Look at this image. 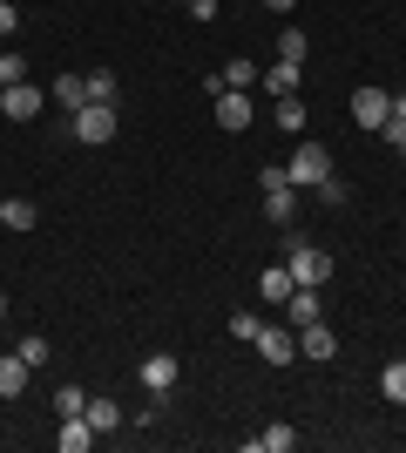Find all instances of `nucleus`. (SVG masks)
I'll return each instance as SVG.
<instances>
[{
	"label": "nucleus",
	"mask_w": 406,
	"mask_h": 453,
	"mask_svg": "<svg viewBox=\"0 0 406 453\" xmlns=\"http://www.w3.org/2000/svg\"><path fill=\"white\" fill-rule=\"evenodd\" d=\"M271 55H278V61H298V68H305V55H311L305 27H285V35H278V48H271Z\"/></svg>",
	"instance_id": "nucleus-23"
},
{
	"label": "nucleus",
	"mask_w": 406,
	"mask_h": 453,
	"mask_svg": "<svg viewBox=\"0 0 406 453\" xmlns=\"http://www.w3.org/2000/svg\"><path fill=\"white\" fill-rule=\"evenodd\" d=\"M379 393H387L393 406H406V359H387V365H379Z\"/></svg>",
	"instance_id": "nucleus-22"
},
{
	"label": "nucleus",
	"mask_w": 406,
	"mask_h": 453,
	"mask_svg": "<svg viewBox=\"0 0 406 453\" xmlns=\"http://www.w3.org/2000/svg\"><path fill=\"white\" fill-rule=\"evenodd\" d=\"M88 406V386H55V413H81Z\"/></svg>",
	"instance_id": "nucleus-29"
},
{
	"label": "nucleus",
	"mask_w": 406,
	"mask_h": 453,
	"mask_svg": "<svg viewBox=\"0 0 406 453\" xmlns=\"http://www.w3.org/2000/svg\"><path fill=\"white\" fill-rule=\"evenodd\" d=\"M217 75H224V88H257V75H264V68H257L251 55H231L224 68H217Z\"/></svg>",
	"instance_id": "nucleus-19"
},
{
	"label": "nucleus",
	"mask_w": 406,
	"mask_h": 453,
	"mask_svg": "<svg viewBox=\"0 0 406 453\" xmlns=\"http://www.w3.org/2000/svg\"><path fill=\"white\" fill-rule=\"evenodd\" d=\"M211 115H217V129H224V135H244V129H251V115H257V95L251 88H224V95H211Z\"/></svg>",
	"instance_id": "nucleus-3"
},
{
	"label": "nucleus",
	"mask_w": 406,
	"mask_h": 453,
	"mask_svg": "<svg viewBox=\"0 0 406 453\" xmlns=\"http://www.w3.org/2000/svg\"><path fill=\"white\" fill-rule=\"evenodd\" d=\"M0 230H7V203H0Z\"/></svg>",
	"instance_id": "nucleus-34"
},
{
	"label": "nucleus",
	"mask_w": 406,
	"mask_h": 453,
	"mask_svg": "<svg viewBox=\"0 0 406 453\" xmlns=\"http://www.w3.org/2000/svg\"><path fill=\"white\" fill-rule=\"evenodd\" d=\"M400 95H406V81H400Z\"/></svg>",
	"instance_id": "nucleus-37"
},
{
	"label": "nucleus",
	"mask_w": 406,
	"mask_h": 453,
	"mask_svg": "<svg viewBox=\"0 0 406 453\" xmlns=\"http://www.w3.org/2000/svg\"><path fill=\"white\" fill-rule=\"evenodd\" d=\"M379 142L393 156H406V95H393V115H387V129H379Z\"/></svg>",
	"instance_id": "nucleus-20"
},
{
	"label": "nucleus",
	"mask_w": 406,
	"mask_h": 453,
	"mask_svg": "<svg viewBox=\"0 0 406 453\" xmlns=\"http://www.w3.org/2000/svg\"><path fill=\"white\" fill-rule=\"evenodd\" d=\"M291 291H298V278H291V265H264V271H257V298H264V304H285Z\"/></svg>",
	"instance_id": "nucleus-12"
},
{
	"label": "nucleus",
	"mask_w": 406,
	"mask_h": 453,
	"mask_svg": "<svg viewBox=\"0 0 406 453\" xmlns=\"http://www.w3.org/2000/svg\"><path fill=\"white\" fill-rule=\"evenodd\" d=\"M298 359H311V365H332V359H339V332H332L326 319L298 325Z\"/></svg>",
	"instance_id": "nucleus-6"
},
{
	"label": "nucleus",
	"mask_w": 406,
	"mask_h": 453,
	"mask_svg": "<svg viewBox=\"0 0 406 453\" xmlns=\"http://www.w3.org/2000/svg\"><path fill=\"white\" fill-rule=\"evenodd\" d=\"M257 325H264V319H257V311H231V319H224V332L251 345V339H257Z\"/></svg>",
	"instance_id": "nucleus-28"
},
{
	"label": "nucleus",
	"mask_w": 406,
	"mask_h": 453,
	"mask_svg": "<svg viewBox=\"0 0 406 453\" xmlns=\"http://www.w3.org/2000/svg\"><path fill=\"white\" fill-rule=\"evenodd\" d=\"M0 203H7V230H34L41 224V210L27 203V196H0Z\"/></svg>",
	"instance_id": "nucleus-26"
},
{
	"label": "nucleus",
	"mask_w": 406,
	"mask_h": 453,
	"mask_svg": "<svg viewBox=\"0 0 406 453\" xmlns=\"http://www.w3.org/2000/svg\"><path fill=\"white\" fill-rule=\"evenodd\" d=\"M0 81L14 88V81H27V55H0Z\"/></svg>",
	"instance_id": "nucleus-30"
},
{
	"label": "nucleus",
	"mask_w": 406,
	"mask_h": 453,
	"mask_svg": "<svg viewBox=\"0 0 406 453\" xmlns=\"http://www.w3.org/2000/svg\"><path fill=\"white\" fill-rule=\"evenodd\" d=\"M48 102H55V109H68V115H75L81 102H88V81H81V75H55V88H48Z\"/></svg>",
	"instance_id": "nucleus-18"
},
{
	"label": "nucleus",
	"mask_w": 406,
	"mask_h": 453,
	"mask_svg": "<svg viewBox=\"0 0 406 453\" xmlns=\"http://www.w3.org/2000/svg\"><path fill=\"white\" fill-rule=\"evenodd\" d=\"M20 35V7L14 0H0V41H14Z\"/></svg>",
	"instance_id": "nucleus-31"
},
{
	"label": "nucleus",
	"mask_w": 406,
	"mask_h": 453,
	"mask_svg": "<svg viewBox=\"0 0 406 453\" xmlns=\"http://www.w3.org/2000/svg\"><path fill=\"white\" fill-rule=\"evenodd\" d=\"M298 196L305 189H291V183H271V189H257V203H264V217L278 230H291V217H298Z\"/></svg>",
	"instance_id": "nucleus-9"
},
{
	"label": "nucleus",
	"mask_w": 406,
	"mask_h": 453,
	"mask_svg": "<svg viewBox=\"0 0 406 453\" xmlns=\"http://www.w3.org/2000/svg\"><path fill=\"white\" fill-rule=\"evenodd\" d=\"M387 115H393V95L387 88H359V95H352V122H359L366 135L387 129Z\"/></svg>",
	"instance_id": "nucleus-7"
},
{
	"label": "nucleus",
	"mask_w": 406,
	"mask_h": 453,
	"mask_svg": "<svg viewBox=\"0 0 406 453\" xmlns=\"http://www.w3.org/2000/svg\"><path fill=\"white\" fill-rule=\"evenodd\" d=\"M278 129H291V135H305V95H278Z\"/></svg>",
	"instance_id": "nucleus-21"
},
{
	"label": "nucleus",
	"mask_w": 406,
	"mask_h": 453,
	"mask_svg": "<svg viewBox=\"0 0 406 453\" xmlns=\"http://www.w3.org/2000/svg\"><path fill=\"white\" fill-rule=\"evenodd\" d=\"M135 379H142V393H163V399H170V386L183 379V365H176V352H149Z\"/></svg>",
	"instance_id": "nucleus-8"
},
{
	"label": "nucleus",
	"mask_w": 406,
	"mask_h": 453,
	"mask_svg": "<svg viewBox=\"0 0 406 453\" xmlns=\"http://www.w3.org/2000/svg\"><path fill=\"white\" fill-rule=\"evenodd\" d=\"M257 359L264 365H291L298 359V325H257Z\"/></svg>",
	"instance_id": "nucleus-5"
},
{
	"label": "nucleus",
	"mask_w": 406,
	"mask_h": 453,
	"mask_svg": "<svg viewBox=\"0 0 406 453\" xmlns=\"http://www.w3.org/2000/svg\"><path fill=\"white\" fill-rule=\"evenodd\" d=\"M176 7H190V0H176Z\"/></svg>",
	"instance_id": "nucleus-35"
},
{
	"label": "nucleus",
	"mask_w": 406,
	"mask_h": 453,
	"mask_svg": "<svg viewBox=\"0 0 406 453\" xmlns=\"http://www.w3.org/2000/svg\"><path fill=\"white\" fill-rule=\"evenodd\" d=\"M116 129H122L116 102H81V109L68 115V135H75V142H88V150H102V142H116Z\"/></svg>",
	"instance_id": "nucleus-1"
},
{
	"label": "nucleus",
	"mask_w": 406,
	"mask_h": 453,
	"mask_svg": "<svg viewBox=\"0 0 406 453\" xmlns=\"http://www.w3.org/2000/svg\"><path fill=\"white\" fill-rule=\"evenodd\" d=\"M311 319H326V304H318L311 284H298V291L285 298V325H311Z\"/></svg>",
	"instance_id": "nucleus-15"
},
{
	"label": "nucleus",
	"mask_w": 406,
	"mask_h": 453,
	"mask_svg": "<svg viewBox=\"0 0 406 453\" xmlns=\"http://www.w3.org/2000/svg\"><path fill=\"white\" fill-rule=\"evenodd\" d=\"M298 75H305L298 61H271V68H264V75H257V81H264V95H271V102H278V95H298Z\"/></svg>",
	"instance_id": "nucleus-16"
},
{
	"label": "nucleus",
	"mask_w": 406,
	"mask_h": 453,
	"mask_svg": "<svg viewBox=\"0 0 406 453\" xmlns=\"http://www.w3.org/2000/svg\"><path fill=\"white\" fill-rule=\"evenodd\" d=\"M0 325H7V291H0Z\"/></svg>",
	"instance_id": "nucleus-33"
},
{
	"label": "nucleus",
	"mask_w": 406,
	"mask_h": 453,
	"mask_svg": "<svg viewBox=\"0 0 406 453\" xmlns=\"http://www.w3.org/2000/svg\"><path fill=\"white\" fill-rule=\"evenodd\" d=\"M251 7H257V0H251Z\"/></svg>",
	"instance_id": "nucleus-38"
},
{
	"label": "nucleus",
	"mask_w": 406,
	"mask_h": 453,
	"mask_svg": "<svg viewBox=\"0 0 406 453\" xmlns=\"http://www.w3.org/2000/svg\"><path fill=\"white\" fill-rule=\"evenodd\" d=\"M285 265H291V278H298V284H311V291H318V284L332 278V250L305 244V237H291V244H285Z\"/></svg>",
	"instance_id": "nucleus-4"
},
{
	"label": "nucleus",
	"mask_w": 406,
	"mask_h": 453,
	"mask_svg": "<svg viewBox=\"0 0 406 453\" xmlns=\"http://www.w3.org/2000/svg\"><path fill=\"white\" fill-rule=\"evenodd\" d=\"M298 447V426H285V419H271L264 434H251V453H291Z\"/></svg>",
	"instance_id": "nucleus-17"
},
{
	"label": "nucleus",
	"mask_w": 406,
	"mask_h": 453,
	"mask_svg": "<svg viewBox=\"0 0 406 453\" xmlns=\"http://www.w3.org/2000/svg\"><path fill=\"white\" fill-rule=\"evenodd\" d=\"M311 196H318V203H326V210H346V203H352V189H346V176H339V170H332L326 183L311 189Z\"/></svg>",
	"instance_id": "nucleus-25"
},
{
	"label": "nucleus",
	"mask_w": 406,
	"mask_h": 453,
	"mask_svg": "<svg viewBox=\"0 0 406 453\" xmlns=\"http://www.w3.org/2000/svg\"><path fill=\"white\" fill-rule=\"evenodd\" d=\"M81 413H88V426H96V434H116V426H122V399L88 393V406H81Z\"/></svg>",
	"instance_id": "nucleus-14"
},
{
	"label": "nucleus",
	"mask_w": 406,
	"mask_h": 453,
	"mask_svg": "<svg viewBox=\"0 0 406 453\" xmlns=\"http://www.w3.org/2000/svg\"><path fill=\"white\" fill-rule=\"evenodd\" d=\"M81 81H88V102H116V95H122L116 68H88V75H81Z\"/></svg>",
	"instance_id": "nucleus-24"
},
{
	"label": "nucleus",
	"mask_w": 406,
	"mask_h": 453,
	"mask_svg": "<svg viewBox=\"0 0 406 453\" xmlns=\"http://www.w3.org/2000/svg\"><path fill=\"white\" fill-rule=\"evenodd\" d=\"M14 352H20L27 365H34V372L48 365V339H41V332H20V339H14Z\"/></svg>",
	"instance_id": "nucleus-27"
},
{
	"label": "nucleus",
	"mask_w": 406,
	"mask_h": 453,
	"mask_svg": "<svg viewBox=\"0 0 406 453\" xmlns=\"http://www.w3.org/2000/svg\"><path fill=\"white\" fill-rule=\"evenodd\" d=\"M0 95H7V81H0Z\"/></svg>",
	"instance_id": "nucleus-36"
},
{
	"label": "nucleus",
	"mask_w": 406,
	"mask_h": 453,
	"mask_svg": "<svg viewBox=\"0 0 406 453\" xmlns=\"http://www.w3.org/2000/svg\"><path fill=\"white\" fill-rule=\"evenodd\" d=\"M285 176H291V189H318L332 176V150L311 135V142H298V150L285 156Z\"/></svg>",
	"instance_id": "nucleus-2"
},
{
	"label": "nucleus",
	"mask_w": 406,
	"mask_h": 453,
	"mask_svg": "<svg viewBox=\"0 0 406 453\" xmlns=\"http://www.w3.org/2000/svg\"><path fill=\"white\" fill-rule=\"evenodd\" d=\"M257 7H271V14H291V7H298V0H257Z\"/></svg>",
	"instance_id": "nucleus-32"
},
{
	"label": "nucleus",
	"mask_w": 406,
	"mask_h": 453,
	"mask_svg": "<svg viewBox=\"0 0 406 453\" xmlns=\"http://www.w3.org/2000/svg\"><path fill=\"white\" fill-rule=\"evenodd\" d=\"M0 115H7V122H34L41 115V88L34 81H14V88L0 95Z\"/></svg>",
	"instance_id": "nucleus-10"
},
{
	"label": "nucleus",
	"mask_w": 406,
	"mask_h": 453,
	"mask_svg": "<svg viewBox=\"0 0 406 453\" xmlns=\"http://www.w3.org/2000/svg\"><path fill=\"white\" fill-rule=\"evenodd\" d=\"M27 379H34V365L20 359V352H0V399H20Z\"/></svg>",
	"instance_id": "nucleus-13"
},
{
	"label": "nucleus",
	"mask_w": 406,
	"mask_h": 453,
	"mask_svg": "<svg viewBox=\"0 0 406 453\" xmlns=\"http://www.w3.org/2000/svg\"><path fill=\"white\" fill-rule=\"evenodd\" d=\"M55 447H61V453H88V447H96V426H88V413H61Z\"/></svg>",
	"instance_id": "nucleus-11"
}]
</instances>
